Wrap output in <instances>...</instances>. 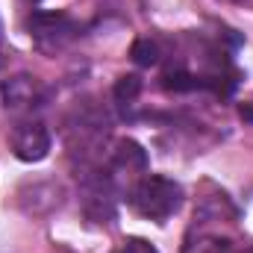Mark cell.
Masks as SVG:
<instances>
[{
    "label": "cell",
    "instance_id": "5b68a950",
    "mask_svg": "<svg viewBox=\"0 0 253 253\" xmlns=\"http://www.w3.org/2000/svg\"><path fill=\"white\" fill-rule=\"evenodd\" d=\"M44 100H47V91L42 88V83H39L36 77L21 74V77H12V80L3 83V103H6V109H12V112H27V115H33V109L44 106Z\"/></svg>",
    "mask_w": 253,
    "mask_h": 253
},
{
    "label": "cell",
    "instance_id": "52a82bcc",
    "mask_svg": "<svg viewBox=\"0 0 253 253\" xmlns=\"http://www.w3.org/2000/svg\"><path fill=\"white\" fill-rule=\"evenodd\" d=\"M159 44L153 42V39H138L135 44H132V62L135 65H144V68H150V65L159 62Z\"/></svg>",
    "mask_w": 253,
    "mask_h": 253
},
{
    "label": "cell",
    "instance_id": "6da1fadb",
    "mask_svg": "<svg viewBox=\"0 0 253 253\" xmlns=\"http://www.w3.org/2000/svg\"><path fill=\"white\" fill-rule=\"evenodd\" d=\"M129 203L138 215L150 218V221H168L180 206H183V189L180 183L159 177V174H147L141 177L132 191H129Z\"/></svg>",
    "mask_w": 253,
    "mask_h": 253
},
{
    "label": "cell",
    "instance_id": "277c9868",
    "mask_svg": "<svg viewBox=\"0 0 253 253\" xmlns=\"http://www.w3.org/2000/svg\"><path fill=\"white\" fill-rule=\"evenodd\" d=\"M83 209L94 224H109L115 218V186L106 171L83 174Z\"/></svg>",
    "mask_w": 253,
    "mask_h": 253
},
{
    "label": "cell",
    "instance_id": "3957f363",
    "mask_svg": "<svg viewBox=\"0 0 253 253\" xmlns=\"http://www.w3.org/2000/svg\"><path fill=\"white\" fill-rule=\"evenodd\" d=\"M50 129L44 126V121L27 115L21 118L18 124L9 129V144H12V153L21 159V162H42L47 153H50Z\"/></svg>",
    "mask_w": 253,
    "mask_h": 253
},
{
    "label": "cell",
    "instance_id": "7a4b0ae2",
    "mask_svg": "<svg viewBox=\"0 0 253 253\" xmlns=\"http://www.w3.org/2000/svg\"><path fill=\"white\" fill-rule=\"evenodd\" d=\"M30 36L39 50L56 53L80 36V24L68 12H36L30 18Z\"/></svg>",
    "mask_w": 253,
    "mask_h": 253
},
{
    "label": "cell",
    "instance_id": "ba28073f",
    "mask_svg": "<svg viewBox=\"0 0 253 253\" xmlns=\"http://www.w3.org/2000/svg\"><path fill=\"white\" fill-rule=\"evenodd\" d=\"M138 94H141V80L135 74H126L115 83V100L118 103H132Z\"/></svg>",
    "mask_w": 253,
    "mask_h": 253
},
{
    "label": "cell",
    "instance_id": "8992f818",
    "mask_svg": "<svg viewBox=\"0 0 253 253\" xmlns=\"http://www.w3.org/2000/svg\"><path fill=\"white\" fill-rule=\"evenodd\" d=\"M112 168L115 171H126V174H132V171L144 174L147 171V153H144V147L138 141H132V138H121L115 144V150H112Z\"/></svg>",
    "mask_w": 253,
    "mask_h": 253
},
{
    "label": "cell",
    "instance_id": "30bf717a",
    "mask_svg": "<svg viewBox=\"0 0 253 253\" xmlns=\"http://www.w3.org/2000/svg\"><path fill=\"white\" fill-rule=\"evenodd\" d=\"M239 115H242L245 124H253V103H245V106L239 109Z\"/></svg>",
    "mask_w": 253,
    "mask_h": 253
},
{
    "label": "cell",
    "instance_id": "9c48e42d",
    "mask_svg": "<svg viewBox=\"0 0 253 253\" xmlns=\"http://www.w3.org/2000/svg\"><path fill=\"white\" fill-rule=\"evenodd\" d=\"M121 253H159L150 242H144V239H126Z\"/></svg>",
    "mask_w": 253,
    "mask_h": 253
},
{
    "label": "cell",
    "instance_id": "8fae6325",
    "mask_svg": "<svg viewBox=\"0 0 253 253\" xmlns=\"http://www.w3.org/2000/svg\"><path fill=\"white\" fill-rule=\"evenodd\" d=\"M218 253H253V248H245V245H233V248H224Z\"/></svg>",
    "mask_w": 253,
    "mask_h": 253
},
{
    "label": "cell",
    "instance_id": "7c38bea8",
    "mask_svg": "<svg viewBox=\"0 0 253 253\" xmlns=\"http://www.w3.org/2000/svg\"><path fill=\"white\" fill-rule=\"evenodd\" d=\"M236 3H245V0H236Z\"/></svg>",
    "mask_w": 253,
    "mask_h": 253
}]
</instances>
